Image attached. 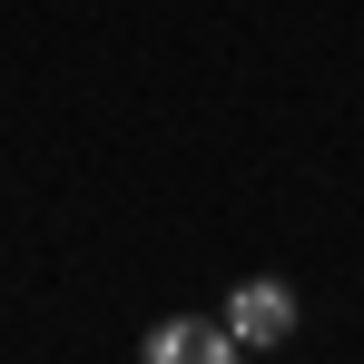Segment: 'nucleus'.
<instances>
[{
	"mask_svg": "<svg viewBox=\"0 0 364 364\" xmlns=\"http://www.w3.org/2000/svg\"><path fill=\"white\" fill-rule=\"evenodd\" d=\"M227 335H237V345H286V335H296V286L246 276L237 296H227Z\"/></svg>",
	"mask_w": 364,
	"mask_h": 364,
	"instance_id": "f257e3e1",
	"label": "nucleus"
},
{
	"mask_svg": "<svg viewBox=\"0 0 364 364\" xmlns=\"http://www.w3.org/2000/svg\"><path fill=\"white\" fill-rule=\"evenodd\" d=\"M138 364H237V335L207 325V315H168V325L148 335V355H138Z\"/></svg>",
	"mask_w": 364,
	"mask_h": 364,
	"instance_id": "f03ea898",
	"label": "nucleus"
}]
</instances>
